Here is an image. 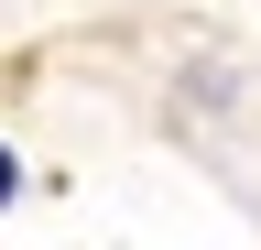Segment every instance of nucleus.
Listing matches in <instances>:
<instances>
[{
  "label": "nucleus",
  "mask_w": 261,
  "mask_h": 250,
  "mask_svg": "<svg viewBox=\"0 0 261 250\" xmlns=\"http://www.w3.org/2000/svg\"><path fill=\"white\" fill-rule=\"evenodd\" d=\"M22 196V163H11V142H0V207H11Z\"/></svg>",
  "instance_id": "f257e3e1"
}]
</instances>
